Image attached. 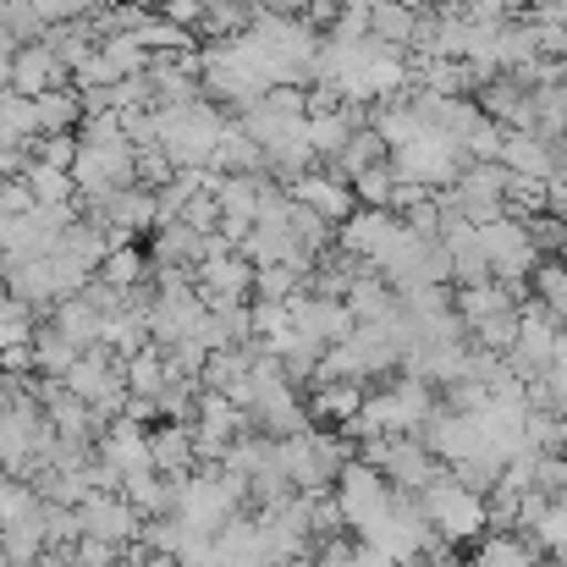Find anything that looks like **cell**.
Wrapping results in <instances>:
<instances>
[{
  "label": "cell",
  "instance_id": "1",
  "mask_svg": "<svg viewBox=\"0 0 567 567\" xmlns=\"http://www.w3.org/2000/svg\"><path fill=\"white\" fill-rule=\"evenodd\" d=\"M430 518L457 540V535L480 529V502H474L463 485H435V491H430Z\"/></svg>",
  "mask_w": 567,
  "mask_h": 567
},
{
  "label": "cell",
  "instance_id": "2",
  "mask_svg": "<svg viewBox=\"0 0 567 567\" xmlns=\"http://www.w3.org/2000/svg\"><path fill=\"white\" fill-rule=\"evenodd\" d=\"M298 198H303L309 209H320V215H342V209H348V198L337 193V183H303Z\"/></svg>",
  "mask_w": 567,
  "mask_h": 567
},
{
  "label": "cell",
  "instance_id": "3",
  "mask_svg": "<svg viewBox=\"0 0 567 567\" xmlns=\"http://www.w3.org/2000/svg\"><path fill=\"white\" fill-rule=\"evenodd\" d=\"M480 567H529V551H518L513 540H496V546H485Z\"/></svg>",
  "mask_w": 567,
  "mask_h": 567
}]
</instances>
